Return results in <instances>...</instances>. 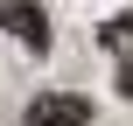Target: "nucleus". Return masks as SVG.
Returning <instances> with one entry per match:
<instances>
[{"instance_id": "obj_3", "label": "nucleus", "mask_w": 133, "mask_h": 126, "mask_svg": "<svg viewBox=\"0 0 133 126\" xmlns=\"http://www.w3.org/2000/svg\"><path fill=\"white\" fill-rule=\"evenodd\" d=\"M119 91H126V98H133V56H126V63H119Z\"/></svg>"}, {"instance_id": "obj_2", "label": "nucleus", "mask_w": 133, "mask_h": 126, "mask_svg": "<svg viewBox=\"0 0 133 126\" xmlns=\"http://www.w3.org/2000/svg\"><path fill=\"white\" fill-rule=\"evenodd\" d=\"M0 21H7V35H14L21 49H35V56L49 49V14H42L35 0H7V7H0Z\"/></svg>"}, {"instance_id": "obj_1", "label": "nucleus", "mask_w": 133, "mask_h": 126, "mask_svg": "<svg viewBox=\"0 0 133 126\" xmlns=\"http://www.w3.org/2000/svg\"><path fill=\"white\" fill-rule=\"evenodd\" d=\"M21 126H91V98H77V91H42V98L21 112Z\"/></svg>"}]
</instances>
